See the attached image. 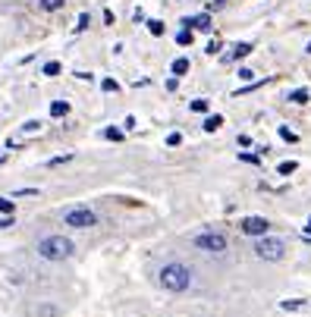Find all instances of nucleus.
<instances>
[{
	"instance_id": "4be33fe9",
	"label": "nucleus",
	"mask_w": 311,
	"mask_h": 317,
	"mask_svg": "<svg viewBox=\"0 0 311 317\" xmlns=\"http://www.w3.org/2000/svg\"><path fill=\"white\" fill-rule=\"evenodd\" d=\"M73 160V154H60V157H54L51 163H47V167H60V163H69Z\"/></svg>"
},
{
	"instance_id": "2eb2a0df",
	"label": "nucleus",
	"mask_w": 311,
	"mask_h": 317,
	"mask_svg": "<svg viewBox=\"0 0 311 317\" xmlns=\"http://www.w3.org/2000/svg\"><path fill=\"white\" fill-rule=\"evenodd\" d=\"M176 44H183V48H186V44H192V29H183V32H179V35H176Z\"/></svg>"
},
{
	"instance_id": "cd10ccee",
	"label": "nucleus",
	"mask_w": 311,
	"mask_h": 317,
	"mask_svg": "<svg viewBox=\"0 0 311 317\" xmlns=\"http://www.w3.org/2000/svg\"><path fill=\"white\" fill-rule=\"evenodd\" d=\"M252 76H255V73H252V69H239V79H245V82H252Z\"/></svg>"
},
{
	"instance_id": "393cba45",
	"label": "nucleus",
	"mask_w": 311,
	"mask_h": 317,
	"mask_svg": "<svg viewBox=\"0 0 311 317\" xmlns=\"http://www.w3.org/2000/svg\"><path fill=\"white\" fill-rule=\"evenodd\" d=\"M7 226H13V214H7V217H0V229H7Z\"/></svg>"
},
{
	"instance_id": "a211bd4d",
	"label": "nucleus",
	"mask_w": 311,
	"mask_h": 317,
	"mask_svg": "<svg viewBox=\"0 0 311 317\" xmlns=\"http://www.w3.org/2000/svg\"><path fill=\"white\" fill-rule=\"evenodd\" d=\"M104 138H110V142H119V138H123V129H104Z\"/></svg>"
},
{
	"instance_id": "6e6552de",
	"label": "nucleus",
	"mask_w": 311,
	"mask_h": 317,
	"mask_svg": "<svg viewBox=\"0 0 311 317\" xmlns=\"http://www.w3.org/2000/svg\"><path fill=\"white\" fill-rule=\"evenodd\" d=\"M252 51H255L252 44H248V41H242V44H236V48H233V54L226 57V60H242V57H248Z\"/></svg>"
},
{
	"instance_id": "dca6fc26",
	"label": "nucleus",
	"mask_w": 311,
	"mask_h": 317,
	"mask_svg": "<svg viewBox=\"0 0 311 317\" xmlns=\"http://www.w3.org/2000/svg\"><path fill=\"white\" fill-rule=\"evenodd\" d=\"M189 107H192L195 113H208V107H211V104H208L205 98H198V101H192V104H189Z\"/></svg>"
},
{
	"instance_id": "7ed1b4c3",
	"label": "nucleus",
	"mask_w": 311,
	"mask_h": 317,
	"mask_svg": "<svg viewBox=\"0 0 311 317\" xmlns=\"http://www.w3.org/2000/svg\"><path fill=\"white\" fill-rule=\"evenodd\" d=\"M63 223L66 226H76V229H91V226H98V214H94L91 207L79 204V207H73V210L63 214Z\"/></svg>"
},
{
	"instance_id": "bb28decb",
	"label": "nucleus",
	"mask_w": 311,
	"mask_h": 317,
	"mask_svg": "<svg viewBox=\"0 0 311 317\" xmlns=\"http://www.w3.org/2000/svg\"><path fill=\"white\" fill-rule=\"evenodd\" d=\"M116 88H119V85H116L113 79H104V91H116Z\"/></svg>"
},
{
	"instance_id": "f03ea898",
	"label": "nucleus",
	"mask_w": 311,
	"mask_h": 317,
	"mask_svg": "<svg viewBox=\"0 0 311 317\" xmlns=\"http://www.w3.org/2000/svg\"><path fill=\"white\" fill-rule=\"evenodd\" d=\"M73 251H76V245L66 236H47L38 242V254L44 261H66V257H73Z\"/></svg>"
},
{
	"instance_id": "412c9836",
	"label": "nucleus",
	"mask_w": 311,
	"mask_h": 317,
	"mask_svg": "<svg viewBox=\"0 0 311 317\" xmlns=\"http://www.w3.org/2000/svg\"><path fill=\"white\" fill-rule=\"evenodd\" d=\"M148 29H151V35H164V22H161V19H151Z\"/></svg>"
},
{
	"instance_id": "7c9ffc66",
	"label": "nucleus",
	"mask_w": 311,
	"mask_h": 317,
	"mask_svg": "<svg viewBox=\"0 0 311 317\" xmlns=\"http://www.w3.org/2000/svg\"><path fill=\"white\" fill-rule=\"evenodd\" d=\"M308 51H311V44H308Z\"/></svg>"
},
{
	"instance_id": "f257e3e1",
	"label": "nucleus",
	"mask_w": 311,
	"mask_h": 317,
	"mask_svg": "<svg viewBox=\"0 0 311 317\" xmlns=\"http://www.w3.org/2000/svg\"><path fill=\"white\" fill-rule=\"evenodd\" d=\"M158 283H161V289H167V292H186L189 286H192V270H189L186 264H179V261H173V264H164L161 267V273H158Z\"/></svg>"
},
{
	"instance_id": "423d86ee",
	"label": "nucleus",
	"mask_w": 311,
	"mask_h": 317,
	"mask_svg": "<svg viewBox=\"0 0 311 317\" xmlns=\"http://www.w3.org/2000/svg\"><path fill=\"white\" fill-rule=\"evenodd\" d=\"M239 226H242L245 236L261 239V236H267V232H270V220H267V217H245L242 223H239Z\"/></svg>"
},
{
	"instance_id": "f3484780",
	"label": "nucleus",
	"mask_w": 311,
	"mask_h": 317,
	"mask_svg": "<svg viewBox=\"0 0 311 317\" xmlns=\"http://www.w3.org/2000/svg\"><path fill=\"white\" fill-rule=\"evenodd\" d=\"M298 170V163L295 160H286V163H280V176H289V173H295Z\"/></svg>"
},
{
	"instance_id": "c85d7f7f",
	"label": "nucleus",
	"mask_w": 311,
	"mask_h": 317,
	"mask_svg": "<svg viewBox=\"0 0 311 317\" xmlns=\"http://www.w3.org/2000/svg\"><path fill=\"white\" fill-rule=\"evenodd\" d=\"M305 229H308V232H311V217H308V226H305Z\"/></svg>"
},
{
	"instance_id": "4468645a",
	"label": "nucleus",
	"mask_w": 311,
	"mask_h": 317,
	"mask_svg": "<svg viewBox=\"0 0 311 317\" xmlns=\"http://www.w3.org/2000/svg\"><path fill=\"white\" fill-rule=\"evenodd\" d=\"M289 101H292V104H308V91H305V88H295L292 95H289Z\"/></svg>"
},
{
	"instance_id": "9b49d317",
	"label": "nucleus",
	"mask_w": 311,
	"mask_h": 317,
	"mask_svg": "<svg viewBox=\"0 0 311 317\" xmlns=\"http://www.w3.org/2000/svg\"><path fill=\"white\" fill-rule=\"evenodd\" d=\"M280 308L283 311H298V308H305V301L302 298H286V301H280Z\"/></svg>"
},
{
	"instance_id": "f8f14e48",
	"label": "nucleus",
	"mask_w": 311,
	"mask_h": 317,
	"mask_svg": "<svg viewBox=\"0 0 311 317\" xmlns=\"http://www.w3.org/2000/svg\"><path fill=\"white\" fill-rule=\"evenodd\" d=\"M186 73H189V60H186V57L173 60V76H186Z\"/></svg>"
},
{
	"instance_id": "1a4fd4ad",
	"label": "nucleus",
	"mask_w": 311,
	"mask_h": 317,
	"mask_svg": "<svg viewBox=\"0 0 311 317\" xmlns=\"http://www.w3.org/2000/svg\"><path fill=\"white\" fill-rule=\"evenodd\" d=\"M220 126H223V116L214 113V116H208V120H205V132H217Z\"/></svg>"
},
{
	"instance_id": "9d476101",
	"label": "nucleus",
	"mask_w": 311,
	"mask_h": 317,
	"mask_svg": "<svg viewBox=\"0 0 311 317\" xmlns=\"http://www.w3.org/2000/svg\"><path fill=\"white\" fill-rule=\"evenodd\" d=\"M69 113V101H54L51 104V116H66Z\"/></svg>"
},
{
	"instance_id": "a878e982",
	"label": "nucleus",
	"mask_w": 311,
	"mask_h": 317,
	"mask_svg": "<svg viewBox=\"0 0 311 317\" xmlns=\"http://www.w3.org/2000/svg\"><path fill=\"white\" fill-rule=\"evenodd\" d=\"M76 29H79V32H82V29H88V13H82V16H79V26H76Z\"/></svg>"
},
{
	"instance_id": "ddd939ff",
	"label": "nucleus",
	"mask_w": 311,
	"mask_h": 317,
	"mask_svg": "<svg viewBox=\"0 0 311 317\" xmlns=\"http://www.w3.org/2000/svg\"><path fill=\"white\" fill-rule=\"evenodd\" d=\"M63 4H66V0H41V10H47V13H57Z\"/></svg>"
},
{
	"instance_id": "c756f323",
	"label": "nucleus",
	"mask_w": 311,
	"mask_h": 317,
	"mask_svg": "<svg viewBox=\"0 0 311 317\" xmlns=\"http://www.w3.org/2000/svg\"><path fill=\"white\" fill-rule=\"evenodd\" d=\"M0 167H4V157H0Z\"/></svg>"
},
{
	"instance_id": "5701e85b",
	"label": "nucleus",
	"mask_w": 311,
	"mask_h": 317,
	"mask_svg": "<svg viewBox=\"0 0 311 317\" xmlns=\"http://www.w3.org/2000/svg\"><path fill=\"white\" fill-rule=\"evenodd\" d=\"M0 210H4V214H13L16 204H13V201H7V198H0Z\"/></svg>"
},
{
	"instance_id": "0eeeda50",
	"label": "nucleus",
	"mask_w": 311,
	"mask_h": 317,
	"mask_svg": "<svg viewBox=\"0 0 311 317\" xmlns=\"http://www.w3.org/2000/svg\"><path fill=\"white\" fill-rule=\"evenodd\" d=\"M183 26H192V29H201V32H208V29H211V16H208V13H201V16H192V19H186Z\"/></svg>"
},
{
	"instance_id": "20e7f679",
	"label": "nucleus",
	"mask_w": 311,
	"mask_h": 317,
	"mask_svg": "<svg viewBox=\"0 0 311 317\" xmlns=\"http://www.w3.org/2000/svg\"><path fill=\"white\" fill-rule=\"evenodd\" d=\"M192 242H195V248L208 251V254H223V251H226V236H223V232H214V229L198 232Z\"/></svg>"
},
{
	"instance_id": "6ab92c4d",
	"label": "nucleus",
	"mask_w": 311,
	"mask_h": 317,
	"mask_svg": "<svg viewBox=\"0 0 311 317\" xmlns=\"http://www.w3.org/2000/svg\"><path fill=\"white\" fill-rule=\"evenodd\" d=\"M280 138L283 142H298V135L292 132V129H286V126H280Z\"/></svg>"
},
{
	"instance_id": "aec40b11",
	"label": "nucleus",
	"mask_w": 311,
	"mask_h": 317,
	"mask_svg": "<svg viewBox=\"0 0 311 317\" xmlns=\"http://www.w3.org/2000/svg\"><path fill=\"white\" fill-rule=\"evenodd\" d=\"M60 69H63V66H60L57 60H51V63H44V76H57Z\"/></svg>"
},
{
	"instance_id": "39448f33",
	"label": "nucleus",
	"mask_w": 311,
	"mask_h": 317,
	"mask_svg": "<svg viewBox=\"0 0 311 317\" xmlns=\"http://www.w3.org/2000/svg\"><path fill=\"white\" fill-rule=\"evenodd\" d=\"M255 254L261 257V261H280V257L286 254V245H283V239L261 236V239H258V245H255Z\"/></svg>"
},
{
	"instance_id": "b1692460",
	"label": "nucleus",
	"mask_w": 311,
	"mask_h": 317,
	"mask_svg": "<svg viewBox=\"0 0 311 317\" xmlns=\"http://www.w3.org/2000/svg\"><path fill=\"white\" fill-rule=\"evenodd\" d=\"M179 142H183V135H179V132H170V135H167V145H170V148H176Z\"/></svg>"
}]
</instances>
